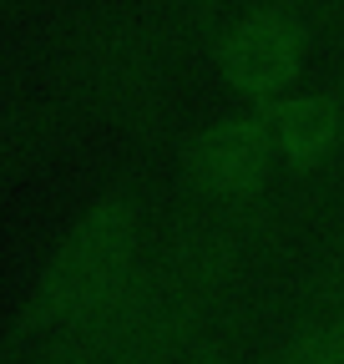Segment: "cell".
Returning a JSON list of instances; mask_svg holds the SVG:
<instances>
[{"label":"cell","mask_w":344,"mask_h":364,"mask_svg":"<svg viewBox=\"0 0 344 364\" xmlns=\"http://www.w3.org/2000/svg\"><path fill=\"white\" fill-rule=\"evenodd\" d=\"M193 177L203 188L223 193V198H243L279 167V147H274V132L258 117H223L213 122L208 132H198V142L188 147Z\"/></svg>","instance_id":"3"},{"label":"cell","mask_w":344,"mask_h":364,"mask_svg":"<svg viewBox=\"0 0 344 364\" xmlns=\"http://www.w3.org/2000/svg\"><path fill=\"white\" fill-rule=\"evenodd\" d=\"M223 76L248 91V97H264L279 102L289 97V86L299 81V66H304V36L299 26L279 11H258L248 21H238L223 36V51H218Z\"/></svg>","instance_id":"2"},{"label":"cell","mask_w":344,"mask_h":364,"mask_svg":"<svg viewBox=\"0 0 344 364\" xmlns=\"http://www.w3.org/2000/svg\"><path fill=\"white\" fill-rule=\"evenodd\" d=\"M264 122L274 132L279 162H289V167L324 162L339 147V132H344V117L329 97H294V91L264 107Z\"/></svg>","instance_id":"4"},{"label":"cell","mask_w":344,"mask_h":364,"mask_svg":"<svg viewBox=\"0 0 344 364\" xmlns=\"http://www.w3.org/2000/svg\"><path fill=\"white\" fill-rule=\"evenodd\" d=\"M132 258H137V213L122 198L97 203L61 238L46 273L36 279L31 299L36 318L41 324H81V318L102 314L127 284Z\"/></svg>","instance_id":"1"},{"label":"cell","mask_w":344,"mask_h":364,"mask_svg":"<svg viewBox=\"0 0 344 364\" xmlns=\"http://www.w3.org/2000/svg\"><path fill=\"white\" fill-rule=\"evenodd\" d=\"M279 364H344V318H324L309 334H299Z\"/></svg>","instance_id":"5"}]
</instances>
